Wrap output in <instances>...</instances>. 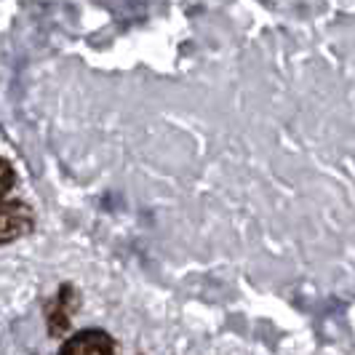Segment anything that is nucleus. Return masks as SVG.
Segmentation results:
<instances>
[{"label": "nucleus", "mask_w": 355, "mask_h": 355, "mask_svg": "<svg viewBox=\"0 0 355 355\" xmlns=\"http://www.w3.org/2000/svg\"><path fill=\"white\" fill-rule=\"evenodd\" d=\"M14 187V168H11V163L8 160L0 158V200L6 198V193Z\"/></svg>", "instance_id": "3"}, {"label": "nucleus", "mask_w": 355, "mask_h": 355, "mask_svg": "<svg viewBox=\"0 0 355 355\" xmlns=\"http://www.w3.org/2000/svg\"><path fill=\"white\" fill-rule=\"evenodd\" d=\"M35 216L27 203L19 200H0V243H11L33 230Z\"/></svg>", "instance_id": "1"}, {"label": "nucleus", "mask_w": 355, "mask_h": 355, "mask_svg": "<svg viewBox=\"0 0 355 355\" xmlns=\"http://www.w3.org/2000/svg\"><path fill=\"white\" fill-rule=\"evenodd\" d=\"M59 355H115V342L99 329H86L67 339Z\"/></svg>", "instance_id": "2"}]
</instances>
